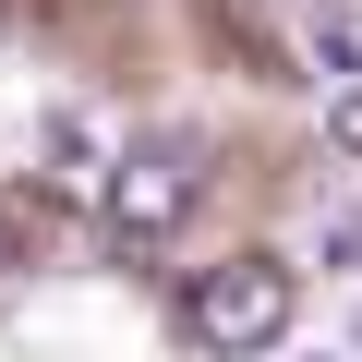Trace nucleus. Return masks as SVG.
Instances as JSON below:
<instances>
[{
    "label": "nucleus",
    "mask_w": 362,
    "mask_h": 362,
    "mask_svg": "<svg viewBox=\"0 0 362 362\" xmlns=\"http://www.w3.org/2000/svg\"><path fill=\"white\" fill-rule=\"evenodd\" d=\"M181 338H194V350H218V362L278 350V338H290V266H266V254L206 266L194 290H181Z\"/></svg>",
    "instance_id": "obj_1"
},
{
    "label": "nucleus",
    "mask_w": 362,
    "mask_h": 362,
    "mask_svg": "<svg viewBox=\"0 0 362 362\" xmlns=\"http://www.w3.org/2000/svg\"><path fill=\"white\" fill-rule=\"evenodd\" d=\"M326 133H338V145L362 157V85H338V109H326Z\"/></svg>",
    "instance_id": "obj_5"
},
{
    "label": "nucleus",
    "mask_w": 362,
    "mask_h": 362,
    "mask_svg": "<svg viewBox=\"0 0 362 362\" xmlns=\"http://www.w3.org/2000/svg\"><path fill=\"white\" fill-rule=\"evenodd\" d=\"M302 49H314L326 73H362V13H314V25H302Z\"/></svg>",
    "instance_id": "obj_3"
},
{
    "label": "nucleus",
    "mask_w": 362,
    "mask_h": 362,
    "mask_svg": "<svg viewBox=\"0 0 362 362\" xmlns=\"http://www.w3.org/2000/svg\"><path fill=\"white\" fill-rule=\"evenodd\" d=\"M97 181H109V242L145 254V242L181 230V206H194V181H206V145H194V133H145V145H121Z\"/></svg>",
    "instance_id": "obj_2"
},
{
    "label": "nucleus",
    "mask_w": 362,
    "mask_h": 362,
    "mask_svg": "<svg viewBox=\"0 0 362 362\" xmlns=\"http://www.w3.org/2000/svg\"><path fill=\"white\" fill-rule=\"evenodd\" d=\"M49 157H61V181H97V121L49 109Z\"/></svg>",
    "instance_id": "obj_4"
}]
</instances>
